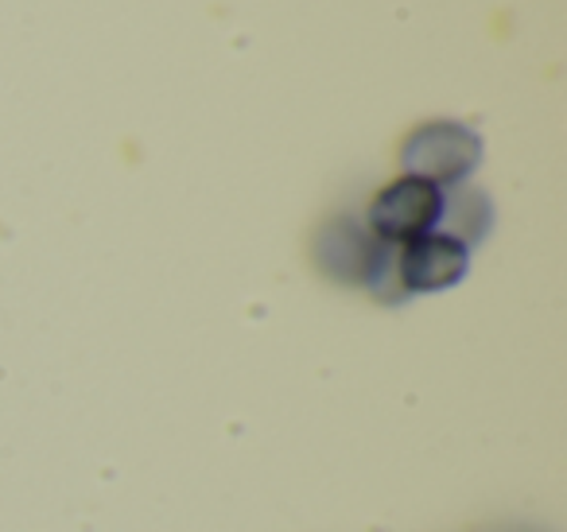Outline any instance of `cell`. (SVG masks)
<instances>
[{
	"label": "cell",
	"instance_id": "1",
	"mask_svg": "<svg viewBox=\"0 0 567 532\" xmlns=\"http://www.w3.org/2000/svg\"><path fill=\"white\" fill-rule=\"evenodd\" d=\"M482 160V141L474 129L458 121H427L412 129L401 144V167L412 180H424L432 187H458L466 175H474Z\"/></svg>",
	"mask_w": 567,
	"mask_h": 532
},
{
	"label": "cell",
	"instance_id": "2",
	"mask_svg": "<svg viewBox=\"0 0 567 532\" xmlns=\"http://www.w3.org/2000/svg\"><path fill=\"white\" fill-rule=\"evenodd\" d=\"M440 211H443L440 187H432L424 180H412V175H401V180H393L389 187H381L373 195L370 214H365V229L378 242L401 249V245L432 234L440 226Z\"/></svg>",
	"mask_w": 567,
	"mask_h": 532
},
{
	"label": "cell",
	"instance_id": "3",
	"mask_svg": "<svg viewBox=\"0 0 567 532\" xmlns=\"http://www.w3.org/2000/svg\"><path fill=\"white\" fill-rule=\"evenodd\" d=\"M471 268V249L455 237L432 234L416 237V242L396 249V276H401L404 296H427V291H447Z\"/></svg>",
	"mask_w": 567,
	"mask_h": 532
},
{
	"label": "cell",
	"instance_id": "4",
	"mask_svg": "<svg viewBox=\"0 0 567 532\" xmlns=\"http://www.w3.org/2000/svg\"><path fill=\"white\" fill-rule=\"evenodd\" d=\"M378 253L381 242L354 218H331L316 237V265L334 284H365Z\"/></svg>",
	"mask_w": 567,
	"mask_h": 532
},
{
	"label": "cell",
	"instance_id": "5",
	"mask_svg": "<svg viewBox=\"0 0 567 532\" xmlns=\"http://www.w3.org/2000/svg\"><path fill=\"white\" fill-rule=\"evenodd\" d=\"M489 226H494V206H489L486 191H474V187L443 191L440 226H435L440 234L455 237V242H463L471 249V245H478L489 234Z\"/></svg>",
	"mask_w": 567,
	"mask_h": 532
}]
</instances>
